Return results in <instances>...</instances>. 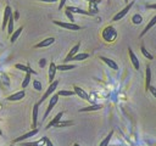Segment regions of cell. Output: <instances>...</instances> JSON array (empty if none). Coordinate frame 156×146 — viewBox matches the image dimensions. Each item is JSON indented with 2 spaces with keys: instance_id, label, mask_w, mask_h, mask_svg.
Instances as JSON below:
<instances>
[{
  "instance_id": "1",
  "label": "cell",
  "mask_w": 156,
  "mask_h": 146,
  "mask_svg": "<svg viewBox=\"0 0 156 146\" xmlns=\"http://www.w3.org/2000/svg\"><path fill=\"white\" fill-rule=\"evenodd\" d=\"M116 36H117V33H116V30H115V28L113 27H106L105 29H104V32H102V38L106 40V41H112V40H115L116 39Z\"/></svg>"
},
{
  "instance_id": "2",
  "label": "cell",
  "mask_w": 156,
  "mask_h": 146,
  "mask_svg": "<svg viewBox=\"0 0 156 146\" xmlns=\"http://www.w3.org/2000/svg\"><path fill=\"white\" fill-rule=\"evenodd\" d=\"M57 86H58V80H54L52 83H50L49 88L46 89V91L44 92V95L41 96V99H40V101H39L38 103L40 105L41 102H44V101H45V100H46V99H48V97H49V96H50V95L56 90V88H57Z\"/></svg>"
},
{
  "instance_id": "3",
  "label": "cell",
  "mask_w": 156,
  "mask_h": 146,
  "mask_svg": "<svg viewBox=\"0 0 156 146\" xmlns=\"http://www.w3.org/2000/svg\"><path fill=\"white\" fill-rule=\"evenodd\" d=\"M134 5V1H130L129 4H127V6L126 7H123L119 12H117L115 16H113V18H112V21H119V19H122L128 12H129V10L132 9V6Z\"/></svg>"
},
{
  "instance_id": "4",
  "label": "cell",
  "mask_w": 156,
  "mask_h": 146,
  "mask_svg": "<svg viewBox=\"0 0 156 146\" xmlns=\"http://www.w3.org/2000/svg\"><path fill=\"white\" fill-rule=\"evenodd\" d=\"M54 24H56V26H60V27H62V28H65V29H71V30H79L80 29V27L78 26V24H76V23H67V22H61V21H54L52 22Z\"/></svg>"
},
{
  "instance_id": "5",
  "label": "cell",
  "mask_w": 156,
  "mask_h": 146,
  "mask_svg": "<svg viewBox=\"0 0 156 146\" xmlns=\"http://www.w3.org/2000/svg\"><path fill=\"white\" fill-rule=\"evenodd\" d=\"M57 101H58V95L57 94H55V95H52L51 97H50V101H49V106H48V108H46V111H45V114H44V119L49 116V113L51 112V109L55 107V105L57 103Z\"/></svg>"
},
{
  "instance_id": "6",
  "label": "cell",
  "mask_w": 156,
  "mask_h": 146,
  "mask_svg": "<svg viewBox=\"0 0 156 146\" xmlns=\"http://www.w3.org/2000/svg\"><path fill=\"white\" fill-rule=\"evenodd\" d=\"M38 113H39V103L37 102V103L33 106V111H32V129H35V128H37Z\"/></svg>"
},
{
  "instance_id": "7",
  "label": "cell",
  "mask_w": 156,
  "mask_h": 146,
  "mask_svg": "<svg viewBox=\"0 0 156 146\" xmlns=\"http://www.w3.org/2000/svg\"><path fill=\"white\" fill-rule=\"evenodd\" d=\"M73 91H74V94L78 96V97H80V99H83V100H89V95H88V92L84 90V89H82V88H79V86H77V85H74L73 86Z\"/></svg>"
},
{
  "instance_id": "8",
  "label": "cell",
  "mask_w": 156,
  "mask_h": 146,
  "mask_svg": "<svg viewBox=\"0 0 156 146\" xmlns=\"http://www.w3.org/2000/svg\"><path fill=\"white\" fill-rule=\"evenodd\" d=\"M38 129L35 128V129H32L30 131H28V133H26V134H23L22 136H18V137H16L15 140H13V142H22L23 140H26V139H28V137H30V136H34V135H37L38 134Z\"/></svg>"
},
{
  "instance_id": "9",
  "label": "cell",
  "mask_w": 156,
  "mask_h": 146,
  "mask_svg": "<svg viewBox=\"0 0 156 146\" xmlns=\"http://www.w3.org/2000/svg\"><path fill=\"white\" fill-rule=\"evenodd\" d=\"M12 16V11H11V7L10 6H6L5 7V12H4V19H2V24H1V28L5 29L7 27V22H9V18Z\"/></svg>"
},
{
  "instance_id": "10",
  "label": "cell",
  "mask_w": 156,
  "mask_h": 146,
  "mask_svg": "<svg viewBox=\"0 0 156 146\" xmlns=\"http://www.w3.org/2000/svg\"><path fill=\"white\" fill-rule=\"evenodd\" d=\"M128 54H129V57H130V61H132V64H133V67L138 71L139 68H140V63H139V60H138V57H136V55L133 52V50L129 47L128 49Z\"/></svg>"
},
{
  "instance_id": "11",
  "label": "cell",
  "mask_w": 156,
  "mask_h": 146,
  "mask_svg": "<svg viewBox=\"0 0 156 146\" xmlns=\"http://www.w3.org/2000/svg\"><path fill=\"white\" fill-rule=\"evenodd\" d=\"M24 95H26V92H24V90L22 89V90H20V91H17V92H15V94L7 96V101H18V100H22V99L24 97Z\"/></svg>"
},
{
  "instance_id": "12",
  "label": "cell",
  "mask_w": 156,
  "mask_h": 146,
  "mask_svg": "<svg viewBox=\"0 0 156 146\" xmlns=\"http://www.w3.org/2000/svg\"><path fill=\"white\" fill-rule=\"evenodd\" d=\"M54 43H55V38H52V36L45 38V39H43L40 43H38V44L35 45V47H48V46H50V45L54 44Z\"/></svg>"
},
{
  "instance_id": "13",
  "label": "cell",
  "mask_w": 156,
  "mask_h": 146,
  "mask_svg": "<svg viewBox=\"0 0 156 146\" xmlns=\"http://www.w3.org/2000/svg\"><path fill=\"white\" fill-rule=\"evenodd\" d=\"M79 46H80V44L78 43V44H76V45H74V46L71 49V51L68 52V55H67V56H66V58H65V63H68V62H69V60H71V58H72L74 55H77V54H78Z\"/></svg>"
},
{
  "instance_id": "14",
  "label": "cell",
  "mask_w": 156,
  "mask_h": 146,
  "mask_svg": "<svg viewBox=\"0 0 156 146\" xmlns=\"http://www.w3.org/2000/svg\"><path fill=\"white\" fill-rule=\"evenodd\" d=\"M46 142V136H43L40 140L33 141V142H22L21 146H44Z\"/></svg>"
},
{
  "instance_id": "15",
  "label": "cell",
  "mask_w": 156,
  "mask_h": 146,
  "mask_svg": "<svg viewBox=\"0 0 156 146\" xmlns=\"http://www.w3.org/2000/svg\"><path fill=\"white\" fill-rule=\"evenodd\" d=\"M62 116H63V112H62V111H61V112H58V113H57V114H56V116H55V117L49 122V124L46 125V129H49V128H51V127H55L58 122H61Z\"/></svg>"
},
{
  "instance_id": "16",
  "label": "cell",
  "mask_w": 156,
  "mask_h": 146,
  "mask_svg": "<svg viewBox=\"0 0 156 146\" xmlns=\"http://www.w3.org/2000/svg\"><path fill=\"white\" fill-rule=\"evenodd\" d=\"M100 60L102 61V62H105L110 68H112V69H118V64L113 61V60H111V58H107V57H105V56H100Z\"/></svg>"
},
{
  "instance_id": "17",
  "label": "cell",
  "mask_w": 156,
  "mask_h": 146,
  "mask_svg": "<svg viewBox=\"0 0 156 146\" xmlns=\"http://www.w3.org/2000/svg\"><path fill=\"white\" fill-rule=\"evenodd\" d=\"M56 64L54 62H50L49 64V83H52L55 79V74H56Z\"/></svg>"
},
{
  "instance_id": "18",
  "label": "cell",
  "mask_w": 156,
  "mask_h": 146,
  "mask_svg": "<svg viewBox=\"0 0 156 146\" xmlns=\"http://www.w3.org/2000/svg\"><path fill=\"white\" fill-rule=\"evenodd\" d=\"M150 82H151V68L147 64L146 66V71H145V90L147 91L150 88Z\"/></svg>"
},
{
  "instance_id": "19",
  "label": "cell",
  "mask_w": 156,
  "mask_h": 146,
  "mask_svg": "<svg viewBox=\"0 0 156 146\" xmlns=\"http://www.w3.org/2000/svg\"><path fill=\"white\" fill-rule=\"evenodd\" d=\"M155 24H156V16H154V17L150 19V22L145 26V28H144V29H143V32L140 33V36H144V35H145V34H146V33H147V32H149V30H150Z\"/></svg>"
},
{
  "instance_id": "20",
  "label": "cell",
  "mask_w": 156,
  "mask_h": 146,
  "mask_svg": "<svg viewBox=\"0 0 156 146\" xmlns=\"http://www.w3.org/2000/svg\"><path fill=\"white\" fill-rule=\"evenodd\" d=\"M68 11H71L72 13H80V15H90L89 13V11H87V10H82V9H79V7H74V6H67L66 7Z\"/></svg>"
},
{
  "instance_id": "21",
  "label": "cell",
  "mask_w": 156,
  "mask_h": 146,
  "mask_svg": "<svg viewBox=\"0 0 156 146\" xmlns=\"http://www.w3.org/2000/svg\"><path fill=\"white\" fill-rule=\"evenodd\" d=\"M104 106L102 105H90V106H88V107H83V108H80L79 109V112H90V111H99V109H101Z\"/></svg>"
},
{
  "instance_id": "22",
  "label": "cell",
  "mask_w": 156,
  "mask_h": 146,
  "mask_svg": "<svg viewBox=\"0 0 156 146\" xmlns=\"http://www.w3.org/2000/svg\"><path fill=\"white\" fill-rule=\"evenodd\" d=\"M15 68H17V69H20V71H23V72H26V73L35 74V71H33V69L29 68L28 66H23V64H21V63H16V64H15Z\"/></svg>"
},
{
  "instance_id": "23",
  "label": "cell",
  "mask_w": 156,
  "mask_h": 146,
  "mask_svg": "<svg viewBox=\"0 0 156 146\" xmlns=\"http://www.w3.org/2000/svg\"><path fill=\"white\" fill-rule=\"evenodd\" d=\"M88 57H89V54H87V52H80V54L74 55V56L69 60V62H71V61H83V60H85V58H88Z\"/></svg>"
},
{
  "instance_id": "24",
  "label": "cell",
  "mask_w": 156,
  "mask_h": 146,
  "mask_svg": "<svg viewBox=\"0 0 156 146\" xmlns=\"http://www.w3.org/2000/svg\"><path fill=\"white\" fill-rule=\"evenodd\" d=\"M22 30H23V27H20L18 29H16V30H13V33L11 34V38H10V41L11 43H15L17 39H18V36L21 35V33H22Z\"/></svg>"
},
{
  "instance_id": "25",
  "label": "cell",
  "mask_w": 156,
  "mask_h": 146,
  "mask_svg": "<svg viewBox=\"0 0 156 146\" xmlns=\"http://www.w3.org/2000/svg\"><path fill=\"white\" fill-rule=\"evenodd\" d=\"M73 68H76V64L65 63V64H58V66H56V69H57V71H69V69H73Z\"/></svg>"
},
{
  "instance_id": "26",
  "label": "cell",
  "mask_w": 156,
  "mask_h": 146,
  "mask_svg": "<svg viewBox=\"0 0 156 146\" xmlns=\"http://www.w3.org/2000/svg\"><path fill=\"white\" fill-rule=\"evenodd\" d=\"M112 135H113V130H111L108 134H107V136L99 144V146H108V144H110V140H111V137H112Z\"/></svg>"
},
{
  "instance_id": "27",
  "label": "cell",
  "mask_w": 156,
  "mask_h": 146,
  "mask_svg": "<svg viewBox=\"0 0 156 146\" xmlns=\"http://www.w3.org/2000/svg\"><path fill=\"white\" fill-rule=\"evenodd\" d=\"M30 77H32L30 73H26V75L23 78V82H22V89H24V88L28 86V84L30 83Z\"/></svg>"
},
{
  "instance_id": "28",
  "label": "cell",
  "mask_w": 156,
  "mask_h": 146,
  "mask_svg": "<svg viewBox=\"0 0 156 146\" xmlns=\"http://www.w3.org/2000/svg\"><path fill=\"white\" fill-rule=\"evenodd\" d=\"M7 33L10 35L13 33V17L12 16L9 18V22H7Z\"/></svg>"
},
{
  "instance_id": "29",
  "label": "cell",
  "mask_w": 156,
  "mask_h": 146,
  "mask_svg": "<svg viewBox=\"0 0 156 146\" xmlns=\"http://www.w3.org/2000/svg\"><path fill=\"white\" fill-rule=\"evenodd\" d=\"M57 95H58V96H73V95H76V94H74V91H72V90H60V91L57 92Z\"/></svg>"
},
{
  "instance_id": "30",
  "label": "cell",
  "mask_w": 156,
  "mask_h": 146,
  "mask_svg": "<svg viewBox=\"0 0 156 146\" xmlns=\"http://www.w3.org/2000/svg\"><path fill=\"white\" fill-rule=\"evenodd\" d=\"M132 22H133L134 24H140V23L143 22V17H141L139 13H136V15H134V16L132 17Z\"/></svg>"
},
{
  "instance_id": "31",
  "label": "cell",
  "mask_w": 156,
  "mask_h": 146,
  "mask_svg": "<svg viewBox=\"0 0 156 146\" xmlns=\"http://www.w3.org/2000/svg\"><path fill=\"white\" fill-rule=\"evenodd\" d=\"M140 50H141V54H143L147 60H154V56H152V55H151V54L145 49V46H141V47H140Z\"/></svg>"
},
{
  "instance_id": "32",
  "label": "cell",
  "mask_w": 156,
  "mask_h": 146,
  "mask_svg": "<svg viewBox=\"0 0 156 146\" xmlns=\"http://www.w3.org/2000/svg\"><path fill=\"white\" fill-rule=\"evenodd\" d=\"M98 12V7H96V4L94 2H89V13L90 15H94Z\"/></svg>"
},
{
  "instance_id": "33",
  "label": "cell",
  "mask_w": 156,
  "mask_h": 146,
  "mask_svg": "<svg viewBox=\"0 0 156 146\" xmlns=\"http://www.w3.org/2000/svg\"><path fill=\"white\" fill-rule=\"evenodd\" d=\"M33 86H34V89L37 90V91H40L43 88H41V83L39 82V80H34L33 82Z\"/></svg>"
},
{
  "instance_id": "34",
  "label": "cell",
  "mask_w": 156,
  "mask_h": 146,
  "mask_svg": "<svg viewBox=\"0 0 156 146\" xmlns=\"http://www.w3.org/2000/svg\"><path fill=\"white\" fill-rule=\"evenodd\" d=\"M65 12H66V16L68 17V19L71 21V23H73V22H74V17H73V13H72L71 11H68L67 9H66V11H65Z\"/></svg>"
},
{
  "instance_id": "35",
  "label": "cell",
  "mask_w": 156,
  "mask_h": 146,
  "mask_svg": "<svg viewBox=\"0 0 156 146\" xmlns=\"http://www.w3.org/2000/svg\"><path fill=\"white\" fill-rule=\"evenodd\" d=\"M73 124V122H58L55 127H63V125H71Z\"/></svg>"
},
{
  "instance_id": "36",
  "label": "cell",
  "mask_w": 156,
  "mask_h": 146,
  "mask_svg": "<svg viewBox=\"0 0 156 146\" xmlns=\"http://www.w3.org/2000/svg\"><path fill=\"white\" fill-rule=\"evenodd\" d=\"M149 90H150V92H151V94H152V95H154V96L156 97V88H155V86H151V85H150Z\"/></svg>"
},
{
  "instance_id": "37",
  "label": "cell",
  "mask_w": 156,
  "mask_h": 146,
  "mask_svg": "<svg viewBox=\"0 0 156 146\" xmlns=\"http://www.w3.org/2000/svg\"><path fill=\"white\" fill-rule=\"evenodd\" d=\"M66 1H67V0H60V4H58V10H61V9L65 6Z\"/></svg>"
},
{
  "instance_id": "38",
  "label": "cell",
  "mask_w": 156,
  "mask_h": 146,
  "mask_svg": "<svg viewBox=\"0 0 156 146\" xmlns=\"http://www.w3.org/2000/svg\"><path fill=\"white\" fill-rule=\"evenodd\" d=\"M45 146H54V145H52V142H51V140H49L48 137H46V142H45Z\"/></svg>"
},
{
  "instance_id": "39",
  "label": "cell",
  "mask_w": 156,
  "mask_h": 146,
  "mask_svg": "<svg viewBox=\"0 0 156 146\" xmlns=\"http://www.w3.org/2000/svg\"><path fill=\"white\" fill-rule=\"evenodd\" d=\"M146 7H147V9H156V4H150V5H147Z\"/></svg>"
},
{
  "instance_id": "40",
  "label": "cell",
  "mask_w": 156,
  "mask_h": 146,
  "mask_svg": "<svg viewBox=\"0 0 156 146\" xmlns=\"http://www.w3.org/2000/svg\"><path fill=\"white\" fill-rule=\"evenodd\" d=\"M38 1H43V2H56L57 0H38Z\"/></svg>"
},
{
  "instance_id": "41",
  "label": "cell",
  "mask_w": 156,
  "mask_h": 146,
  "mask_svg": "<svg viewBox=\"0 0 156 146\" xmlns=\"http://www.w3.org/2000/svg\"><path fill=\"white\" fill-rule=\"evenodd\" d=\"M87 1H89V2H94V4H99L101 0H87Z\"/></svg>"
},
{
  "instance_id": "42",
  "label": "cell",
  "mask_w": 156,
  "mask_h": 146,
  "mask_svg": "<svg viewBox=\"0 0 156 146\" xmlns=\"http://www.w3.org/2000/svg\"><path fill=\"white\" fill-rule=\"evenodd\" d=\"M39 64H40V66L43 67V66L45 64V60H44V58H43V60H40V61H39Z\"/></svg>"
},
{
  "instance_id": "43",
  "label": "cell",
  "mask_w": 156,
  "mask_h": 146,
  "mask_svg": "<svg viewBox=\"0 0 156 146\" xmlns=\"http://www.w3.org/2000/svg\"><path fill=\"white\" fill-rule=\"evenodd\" d=\"M73 146H80V145H79V144H74Z\"/></svg>"
},
{
  "instance_id": "44",
  "label": "cell",
  "mask_w": 156,
  "mask_h": 146,
  "mask_svg": "<svg viewBox=\"0 0 156 146\" xmlns=\"http://www.w3.org/2000/svg\"><path fill=\"white\" fill-rule=\"evenodd\" d=\"M124 1H126V2H128V0H124Z\"/></svg>"
}]
</instances>
